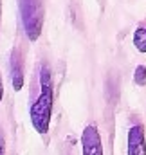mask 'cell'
<instances>
[{
  "instance_id": "6da1fadb",
  "label": "cell",
  "mask_w": 146,
  "mask_h": 155,
  "mask_svg": "<svg viewBox=\"0 0 146 155\" xmlns=\"http://www.w3.org/2000/svg\"><path fill=\"white\" fill-rule=\"evenodd\" d=\"M52 103H54V92H52V78L47 65H41L40 69V96L31 105V123L33 128L40 135H45L49 132L51 116H52Z\"/></svg>"
},
{
  "instance_id": "7a4b0ae2",
  "label": "cell",
  "mask_w": 146,
  "mask_h": 155,
  "mask_svg": "<svg viewBox=\"0 0 146 155\" xmlns=\"http://www.w3.org/2000/svg\"><path fill=\"white\" fill-rule=\"evenodd\" d=\"M20 15L25 36L36 41L43 27V4L41 0H20Z\"/></svg>"
},
{
  "instance_id": "3957f363",
  "label": "cell",
  "mask_w": 146,
  "mask_h": 155,
  "mask_svg": "<svg viewBox=\"0 0 146 155\" xmlns=\"http://www.w3.org/2000/svg\"><path fill=\"white\" fill-rule=\"evenodd\" d=\"M81 150H83V155H103L101 135L94 124L85 126L81 134Z\"/></svg>"
},
{
  "instance_id": "277c9868",
  "label": "cell",
  "mask_w": 146,
  "mask_h": 155,
  "mask_svg": "<svg viewBox=\"0 0 146 155\" xmlns=\"http://www.w3.org/2000/svg\"><path fill=\"white\" fill-rule=\"evenodd\" d=\"M126 155H146V135L143 124H134L128 130Z\"/></svg>"
},
{
  "instance_id": "5b68a950",
  "label": "cell",
  "mask_w": 146,
  "mask_h": 155,
  "mask_svg": "<svg viewBox=\"0 0 146 155\" xmlns=\"http://www.w3.org/2000/svg\"><path fill=\"white\" fill-rule=\"evenodd\" d=\"M9 67H11V81H13V88H15L16 92H20L22 87H24V65H22V56H20V52H18L16 49L11 52Z\"/></svg>"
},
{
  "instance_id": "8992f818",
  "label": "cell",
  "mask_w": 146,
  "mask_h": 155,
  "mask_svg": "<svg viewBox=\"0 0 146 155\" xmlns=\"http://www.w3.org/2000/svg\"><path fill=\"white\" fill-rule=\"evenodd\" d=\"M134 45L139 52L146 54V27H137L134 33Z\"/></svg>"
},
{
  "instance_id": "52a82bcc",
  "label": "cell",
  "mask_w": 146,
  "mask_h": 155,
  "mask_svg": "<svg viewBox=\"0 0 146 155\" xmlns=\"http://www.w3.org/2000/svg\"><path fill=\"white\" fill-rule=\"evenodd\" d=\"M134 83L139 85V87H144L146 85V67L144 65H137L135 71H134Z\"/></svg>"
},
{
  "instance_id": "ba28073f",
  "label": "cell",
  "mask_w": 146,
  "mask_h": 155,
  "mask_svg": "<svg viewBox=\"0 0 146 155\" xmlns=\"http://www.w3.org/2000/svg\"><path fill=\"white\" fill-rule=\"evenodd\" d=\"M0 155H5V139H4L2 130H0Z\"/></svg>"
},
{
  "instance_id": "9c48e42d",
  "label": "cell",
  "mask_w": 146,
  "mask_h": 155,
  "mask_svg": "<svg viewBox=\"0 0 146 155\" xmlns=\"http://www.w3.org/2000/svg\"><path fill=\"white\" fill-rule=\"evenodd\" d=\"M2 97H4V85H2V78H0V103H2Z\"/></svg>"
},
{
  "instance_id": "30bf717a",
  "label": "cell",
  "mask_w": 146,
  "mask_h": 155,
  "mask_svg": "<svg viewBox=\"0 0 146 155\" xmlns=\"http://www.w3.org/2000/svg\"><path fill=\"white\" fill-rule=\"evenodd\" d=\"M0 11H2V0H0Z\"/></svg>"
}]
</instances>
